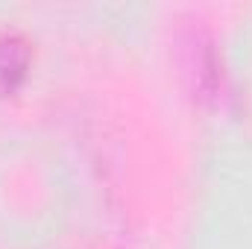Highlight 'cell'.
I'll return each mask as SVG.
<instances>
[{
    "instance_id": "cell-1",
    "label": "cell",
    "mask_w": 252,
    "mask_h": 249,
    "mask_svg": "<svg viewBox=\"0 0 252 249\" xmlns=\"http://www.w3.org/2000/svg\"><path fill=\"white\" fill-rule=\"evenodd\" d=\"M30 67V44L15 30H0V94L21 85Z\"/></svg>"
}]
</instances>
